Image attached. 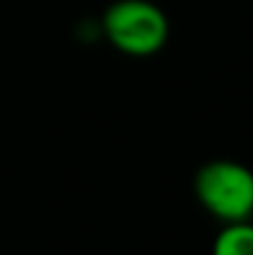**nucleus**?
Wrapping results in <instances>:
<instances>
[{
	"instance_id": "obj_1",
	"label": "nucleus",
	"mask_w": 253,
	"mask_h": 255,
	"mask_svg": "<svg viewBox=\"0 0 253 255\" xmlns=\"http://www.w3.org/2000/svg\"><path fill=\"white\" fill-rule=\"evenodd\" d=\"M99 32L127 57H154L169 40V17L152 0H114L102 12Z\"/></svg>"
},
{
	"instance_id": "obj_2",
	"label": "nucleus",
	"mask_w": 253,
	"mask_h": 255,
	"mask_svg": "<svg viewBox=\"0 0 253 255\" xmlns=\"http://www.w3.org/2000/svg\"><path fill=\"white\" fill-rule=\"evenodd\" d=\"M194 193L201 208L221 223L251 221L253 171L231 159H214L196 171Z\"/></svg>"
},
{
	"instance_id": "obj_3",
	"label": "nucleus",
	"mask_w": 253,
	"mask_h": 255,
	"mask_svg": "<svg viewBox=\"0 0 253 255\" xmlns=\"http://www.w3.org/2000/svg\"><path fill=\"white\" fill-rule=\"evenodd\" d=\"M211 255H253V223L239 221V223H224L219 231Z\"/></svg>"
}]
</instances>
